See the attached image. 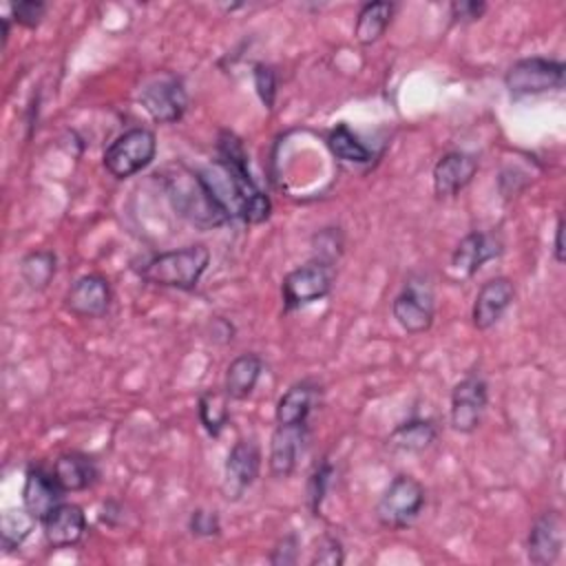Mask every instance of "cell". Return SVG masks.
<instances>
[{"label": "cell", "mask_w": 566, "mask_h": 566, "mask_svg": "<svg viewBox=\"0 0 566 566\" xmlns=\"http://www.w3.org/2000/svg\"><path fill=\"white\" fill-rule=\"evenodd\" d=\"M478 172V159L471 153L464 150H451L442 155L433 166V192L442 197H453L462 188L471 184V179Z\"/></svg>", "instance_id": "15"}, {"label": "cell", "mask_w": 566, "mask_h": 566, "mask_svg": "<svg viewBox=\"0 0 566 566\" xmlns=\"http://www.w3.org/2000/svg\"><path fill=\"white\" fill-rule=\"evenodd\" d=\"M502 254V241L491 232H469L451 254V268L462 276H473L486 261Z\"/></svg>", "instance_id": "18"}, {"label": "cell", "mask_w": 566, "mask_h": 566, "mask_svg": "<svg viewBox=\"0 0 566 566\" xmlns=\"http://www.w3.org/2000/svg\"><path fill=\"white\" fill-rule=\"evenodd\" d=\"M391 18H394V4L391 2H367V4H363V9L356 15L354 38L363 46L374 44L387 31Z\"/></svg>", "instance_id": "24"}, {"label": "cell", "mask_w": 566, "mask_h": 566, "mask_svg": "<svg viewBox=\"0 0 566 566\" xmlns=\"http://www.w3.org/2000/svg\"><path fill=\"white\" fill-rule=\"evenodd\" d=\"M51 473H53L55 482L60 484V489L64 493L86 491L99 478V469H97L95 460L91 455H86V453H80V451L62 453L53 462V471Z\"/></svg>", "instance_id": "20"}, {"label": "cell", "mask_w": 566, "mask_h": 566, "mask_svg": "<svg viewBox=\"0 0 566 566\" xmlns=\"http://www.w3.org/2000/svg\"><path fill=\"white\" fill-rule=\"evenodd\" d=\"M38 520L22 509H7L0 517V546L4 553L18 551L35 528Z\"/></svg>", "instance_id": "26"}, {"label": "cell", "mask_w": 566, "mask_h": 566, "mask_svg": "<svg viewBox=\"0 0 566 566\" xmlns=\"http://www.w3.org/2000/svg\"><path fill=\"white\" fill-rule=\"evenodd\" d=\"M513 298H515V285L511 279L495 276V279H489L486 283H482L475 294L473 312H471L475 329L484 332V329L493 327L504 316V312L511 307Z\"/></svg>", "instance_id": "14"}, {"label": "cell", "mask_w": 566, "mask_h": 566, "mask_svg": "<svg viewBox=\"0 0 566 566\" xmlns=\"http://www.w3.org/2000/svg\"><path fill=\"white\" fill-rule=\"evenodd\" d=\"M230 398L226 391H203L199 396V420L210 436H219L230 420Z\"/></svg>", "instance_id": "28"}, {"label": "cell", "mask_w": 566, "mask_h": 566, "mask_svg": "<svg viewBox=\"0 0 566 566\" xmlns=\"http://www.w3.org/2000/svg\"><path fill=\"white\" fill-rule=\"evenodd\" d=\"M433 290L424 276H409L391 303L396 323L409 334H422L433 325Z\"/></svg>", "instance_id": "8"}, {"label": "cell", "mask_w": 566, "mask_h": 566, "mask_svg": "<svg viewBox=\"0 0 566 566\" xmlns=\"http://www.w3.org/2000/svg\"><path fill=\"white\" fill-rule=\"evenodd\" d=\"M261 471V451L254 440H237L223 464L221 495L228 502H239L254 484Z\"/></svg>", "instance_id": "11"}, {"label": "cell", "mask_w": 566, "mask_h": 566, "mask_svg": "<svg viewBox=\"0 0 566 566\" xmlns=\"http://www.w3.org/2000/svg\"><path fill=\"white\" fill-rule=\"evenodd\" d=\"M232 336H234V325L230 321L221 318V316L214 318V323H212V340L228 343V340H232Z\"/></svg>", "instance_id": "36"}, {"label": "cell", "mask_w": 566, "mask_h": 566, "mask_svg": "<svg viewBox=\"0 0 566 566\" xmlns=\"http://www.w3.org/2000/svg\"><path fill=\"white\" fill-rule=\"evenodd\" d=\"M329 478H332V464L327 460H323L321 464L314 467V471L307 480V502H310L312 515H318V511H321V502L327 493Z\"/></svg>", "instance_id": "30"}, {"label": "cell", "mask_w": 566, "mask_h": 566, "mask_svg": "<svg viewBox=\"0 0 566 566\" xmlns=\"http://www.w3.org/2000/svg\"><path fill=\"white\" fill-rule=\"evenodd\" d=\"M44 539L51 548L75 546L86 533V515L77 504L60 502L44 520Z\"/></svg>", "instance_id": "17"}, {"label": "cell", "mask_w": 566, "mask_h": 566, "mask_svg": "<svg viewBox=\"0 0 566 566\" xmlns=\"http://www.w3.org/2000/svg\"><path fill=\"white\" fill-rule=\"evenodd\" d=\"M252 80H254V88H256V95L261 99V104L272 111L274 106V97H276V75L272 71V66L259 62L254 64V71H252Z\"/></svg>", "instance_id": "31"}, {"label": "cell", "mask_w": 566, "mask_h": 566, "mask_svg": "<svg viewBox=\"0 0 566 566\" xmlns=\"http://www.w3.org/2000/svg\"><path fill=\"white\" fill-rule=\"evenodd\" d=\"M334 285V268L325 259H312L283 276L281 296L285 310H296L325 298Z\"/></svg>", "instance_id": "7"}, {"label": "cell", "mask_w": 566, "mask_h": 566, "mask_svg": "<svg viewBox=\"0 0 566 566\" xmlns=\"http://www.w3.org/2000/svg\"><path fill=\"white\" fill-rule=\"evenodd\" d=\"M566 75V66L559 60L553 57H522L511 64V69L504 75V84L509 93L520 99L528 95H542L555 88H562Z\"/></svg>", "instance_id": "6"}, {"label": "cell", "mask_w": 566, "mask_h": 566, "mask_svg": "<svg viewBox=\"0 0 566 566\" xmlns=\"http://www.w3.org/2000/svg\"><path fill=\"white\" fill-rule=\"evenodd\" d=\"M345 562V548L338 537L334 535H323L314 542L310 564L318 566H340Z\"/></svg>", "instance_id": "29"}, {"label": "cell", "mask_w": 566, "mask_h": 566, "mask_svg": "<svg viewBox=\"0 0 566 566\" xmlns=\"http://www.w3.org/2000/svg\"><path fill=\"white\" fill-rule=\"evenodd\" d=\"M484 11H486L484 2H475V0L451 2V18L455 22H475V20L482 18Z\"/></svg>", "instance_id": "35"}, {"label": "cell", "mask_w": 566, "mask_h": 566, "mask_svg": "<svg viewBox=\"0 0 566 566\" xmlns=\"http://www.w3.org/2000/svg\"><path fill=\"white\" fill-rule=\"evenodd\" d=\"M164 190L179 217L199 230L219 228L230 219L226 203L217 197L212 186L184 164H172L164 172Z\"/></svg>", "instance_id": "1"}, {"label": "cell", "mask_w": 566, "mask_h": 566, "mask_svg": "<svg viewBox=\"0 0 566 566\" xmlns=\"http://www.w3.org/2000/svg\"><path fill=\"white\" fill-rule=\"evenodd\" d=\"M564 548V515L557 509L544 511L531 526L526 537V557L531 564L551 566Z\"/></svg>", "instance_id": "12"}, {"label": "cell", "mask_w": 566, "mask_h": 566, "mask_svg": "<svg viewBox=\"0 0 566 566\" xmlns=\"http://www.w3.org/2000/svg\"><path fill=\"white\" fill-rule=\"evenodd\" d=\"M427 504L424 486L411 475H396L376 504V520L389 531L411 526Z\"/></svg>", "instance_id": "4"}, {"label": "cell", "mask_w": 566, "mask_h": 566, "mask_svg": "<svg viewBox=\"0 0 566 566\" xmlns=\"http://www.w3.org/2000/svg\"><path fill=\"white\" fill-rule=\"evenodd\" d=\"M142 108L159 124H175L188 108V93L179 77L157 75L139 88Z\"/></svg>", "instance_id": "9"}, {"label": "cell", "mask_w": 566, "mask_h": 566, "mask_svg": "<svg viewBox=\"0 0 566 566\" xmlns=\"http://www.w3.org/2000/svg\"><path fill=\"white\" fill-rule=\"evenodd\" d=\"M263 367L265 365H263L261 356L254 352H245V354H239L237 358H232L226 369V380H223V391L228 394V398L245 400L254 391V387L263 374Z\"/></svg>", "instance_id": "21"}, {"label": "cell", "mask_w": 566, "mask_h": 566, "mask_svg": "<svg viewBox=\"0 0 566 566\" xmlns=\"http://www.w3.org/2000/svg\"><path fill=\"white\" fill-rule=\"evenodd\" d=\"M111 285L102 274L80 276L64 296V307L82 318H99L111 307Z\"/></svg>", "instance_id": "13"}, {"label": "cell", "mask_w": 566, "mask_h": 566, "mask_svg": "<svg viewBox=\"0 0 566 566\" xmlns=\"http://www.w3.org/2000/svg\"><path fill=\"white\" fill-rule=\"evenodd\" d=\"M157 153V137L148 128H130L115 137L104 150V168L115 179H128L144 170Z\"/></svg>", "instance_id": "5"}, {"label": "cell", "mask_w": 566, "mask_h": 566, "mask_svg": "<svg viewBox=\"0 0 566 566\" xmlns=\"http://www.w3.org/2000/svg\"><path fill=\"white\" fill-rule=\"evenodd\" d=\"M436 436H438V429H436L433 420L413 418V420L398 424L389 433V447H394L398 451H407V453H420L433 444Z\"/></svg>", "instance_id": "23"}, {"label": "cell", "mask_w": 566, "mask_h": 566, "mask_svg": "<svg viewBox=\"0 0 566 566\" xmlns=\"http://www.w3.org/2000/svg\"><path fill=\"white\" fill-rule=\"evenodd\" d=\"M327 148L338 161H345V164H367L371 159L369 148L345 124H338L336 128L329 130Z\"/></svg>", "instance_id": "27"}, {"label": "cell", "mask_w": 566, "mask_h": 566, "mask_svg": "<svg viewBox=\"0 0 566 566\" xmlns=\"http://www.w3.org/2000/svg\"><path fill=\"white\" fill-rule=\"evenodd\" d=\"M298 551H301V542L296 533H287L283 535L276 546L270 553V564L274 566H287V564H296L298 562Z\"/></svg>", "instance_id": "34"}, {"label": "cell", "mask_w": 566, "mask_h": 566, "mask_svg": "<svg viewBox=\"0 0 566 566\" xmlns=\"http://www.w3.org/2000/svg\"><path fill=\"white\" fill-rule=\"evenodd\" d=\"M62 493L53 473H46L42 467H31L22 486V506L42 522L62 502Z\"/></svg>", "instance_id": "19"}, {"label": "cell", "mask_w": 566, "mask_h": 566, "mask_svg": "<svg viewBox=\"0 0 566 566\" xmlns=\"http://www.w3.org/2000/svg\"><path fill=\"white\" fill-rule=\"evenodd\" d=\"M489 405V387L480 374H469L451 391L449 420L458 433H473Z\"/></svg>", "instance_id": "10"}, {"label": "cell", "mask_w": 566, "mask_h": 566, "mask_svg": "<svg viewBox=\"0 0 566 566\" xmlns=\"http://www.w3.org/2000/svg\"><path fill=\"white\" fill-rule=\"evenodd\" d=\"M46 13V4L40 0H24V2H15L11 4V15L18 24L27 27V29H35L42 18Z\"/></svg>", "instance_id": "33"}, {"label": "cell", "mask_w": 566, "mask_h": 566, "mask_svg": "<svg viewBox=\"0 0 566 566\" xmlns=\"http://www.w3.org/2000/svg\"><path fill=\"white\" fill-rule=\"evenodd\" d=\"M305 427L307 424H276L272 431L268 467L274 478L283 480L294 473L305 442Z\"/></svg>", "instance_id": "16"}, {"label": "cell", "mask_w": 566, "mask_h": 566, "mask_svg": "<svg viewBox=\"0 0 566 566\" xmlns=\"http://www.w3.org/2000/svg\"><path fill=\"white\" fill-rule=\"evenodd\" d=\"M188 528L195 537H214L221 531L219 515L208 509H195L188 520Z\"/></svg>", "instance_id": "32"}, {"label": "cell", "mask_w": 566, "mask_h": 566, "mask_svg": "<svg viewBox=\"0 0 566 566\" xmlns=\"http://www.w3.org/2000/svg\"><path fill=\"white\" fill-rule=\"evenodd\" d=\"M553 256L557 263H564V217H557L555 226V241H553Z\"/></svg>", "instance_id": "37"}, {"label": "cell", "mask_w": 566, "mask_h": 566, "mask_svg": "<svg viewBox=\"0 0 566 566\" xmlns=\"http://www.w3.org/2000/svg\"><path fill=\"white\" fill-rule=\"evenodd\" d=\"M210 263V250L203 243L184 245L177 250L159 252L135 265L139 279L150 285L172 290H195Z\"/></svg>", "instance_id": "3"}, {"label": "cell", "mask_w": 566, "mask_h": 566, "mask_svg": "<svg viewBox=\"0 0 566 566\" xmlns=\"http://www.w3.org/2000/svg\"><path fill=\"white\" fill-rule=\"evenodd\" d=\"M318 396V387L303 380L294 382L276 402L274 418L276 424H307V416L314 409Z\"/></svg>", "instance_id": "22"}, {"label": "cell", "mask_w": 566, "mask_h": 566, "mask_svg": "<svg viewBox=\"0 0 566 566\" xmlns=\"http://www.w3.org/2000/svg\"><path fill=\"white\" fill-rule=\"evenodd\" d=\"M217 161L230 181V188L234 195V214L252 226L263 223L272 212V203L268 195L261 192L259 186L254 184L248 168L245 148L234 133L230 130L219 133Z\"/></svg>", "instance_id": "2"}, {"label": "cell", "mask_w": 566, "mask_h": 566, "mask_svg": "<svg viewBox=\"0 0 566 566\" xmlns=\"http://www.w3.org/2000/svg\"><path fill=\"white\" fill-rule=\"evenodd\" d=\"M57 256L51 250H33L20 261V276L27 283V287L42 292L49 287V283L55 276Z\"/></svg>", "instance_id": "25"}]
</instances>
